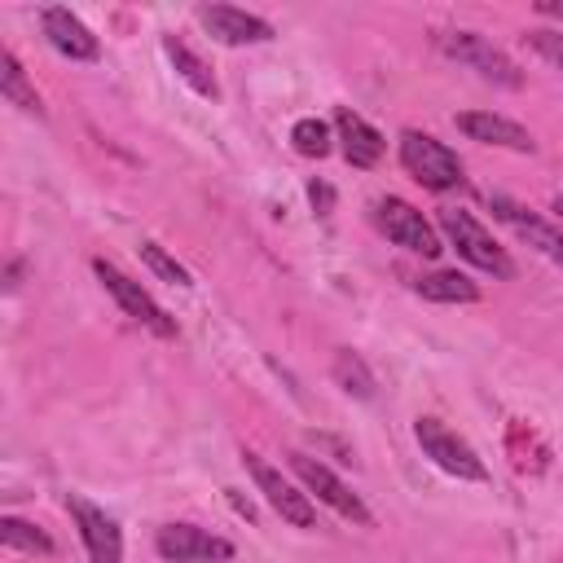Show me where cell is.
<instances>
[{
	"label": "cell",
	"mask_w": 563,
	"mask_h": 563,
	"mask_svg": "<svg viewBox=\"0 0 563 563\" xmlns=\"http://www.w3.org/2000/svg\"><path fill=\"white\" fill-rule=\"evenodd\" d=\"M554 211H559V216H563V194H559V198H554Z\"/></svg>",
	"instance_id": "484cf974"
},
{
	"label": "cell",
	"mask_w": 563,
	"mask_h": 563,
	"mask_svg": "<svg viewBox=\"0 0 563 563\" xmlns=\"http://www.w3.org/2000/svg\"><path fill=\"white\" fill-rule=\"evenodd\" d=\"M163 48H167V57H172V66H176V75L198 92V97H220V84H216V75L207 70V62L185 44V40H176V35H167L163 40Z\"/></svg>",
	"instance_id": "e0dca14e"
},
{
	"label": "cell",
	"mask_w": 563,
	"mask_h": 563,
	"mask_svg": "<svg viewBox=\"0 0 563 563\" xmlns=\"http://www.w3.org/2000/svg\"><path fill=\"white\" fill-rule=\"evenodd\" d=\"M246 457V471L255 475V488L264 493V501L295 528H317V506L308 501V493H299L277 466H268L260 453H242Z\"/></svg>",
	"instance_id": "52a82bcc"
},
{
	"label": "cell",
	"mask_w": 563,
	"mask_h": 563,
	"mask_svg": "<svg viewBox=\"0 0 563 563\" xmlns=\"http://www.w3.org/2000/svg\"><path fill=\"white\" fill-rule=\"evenodd\" d=\"M0 92H4V101H13V106L26 110V114H44L40 92L26 84V70L18 66L13 53H0Z\"/></svg>",
	"instance_id": "ac0fdd59"
},
{
	"label": "cell",
	"mask_w": 563,
	"mask_h": 563,
	"mask_svg": "<svg viewBox=\"0 0 563 563\" xmlns=\"http://www.w3.org/2000/svg\"><path fill=\"white\" fill-rule=\"evenodd\" d=\"M413 290L427 295V299H435V303H475L479 299V286L466 273H457V268H435V273L418 277Z\"/></svg>",
	"instance_id": "2e32d148"
},
{
	"label": "cell",
	"mask_w": 563,
	"mask_h": 563,
	"mask_svg": "<svg viewBox=\"0 0 563 563\" xmlns=\"http://www.w3.org/2000/svg\"><path fill=\"white\" fill-rule=\"evenodd\" d=\"M0 541H4V545H13V550H26V554H53L48 532H40L35 523L13 519V515H4V519H0Z\"/></svg>",
	"instance_id": "ffe728a7"
},
{
	"label": "cell",
	"mask_w": 563,
	"mask_h": 563,
	"mask_svg": "<svg viewBox=\"0 0 563 563\" xmlns=\"http://www.w3.org/2000/svg\"><path fill=\"white\" fill-rule=\"evenodd\" d=\"M334 132H339L343 158H347L352 167H374V163L383 158V132L369 128V123H365L361 114H352L347 106L334 110Z\"/></svg>",
	"instance_id": "9a60e30c"
},
{
	"label": "cell",
	"mask_w": 563,
	"mask_h": 563,
	"mask_svg": "<svg viewBox=\"0 0 563 563\" xmlns=\"http://www.w3.org/2000/svg\"><path fill=\"white\" fill-rule=\"evenodd\" d=\"M400 163H405V172H409L422 189H435V194L457 189V185L466 180V176H462L457 154H453L449 145H440L435 136L418 132V128L400 132Z\"/></svg>",
	"instance_id": "6da1fadb"
},
{
	"label": "cell",
	"mask_w": 563,
	"mask_h": 563,
	"mask_svg": "<svg viewBox=\"0 0 563 563\" xmlns=\"http://www.w3.org/2000/svg\"><path fill=\"white\" fill-rule=\"evenodd\" d=\"M290 471L303 479V488L308 493H317V501H325L330 510H339L343 519H352V523H361V528H369L374 523V515H369V506L330 471V466H321V462H312L308 453H290Z\"/></svg>",
	"instance_id": "8992f818"
},
{
	"label": "cell",
	"mask_w": 563,
	"mask_h": 563,
	"mask_svg": "<svg viewBox=\"0 0 563 563\" xmlns=\"http://www.w3.org/2000/svg\"><path fill=\"white\" fill-rule=\"evenodd\" d=\"M532 44H537V48H541V53H545V57H550V62H554L559 70H563V35H550V31H537V35H532Z\"/></svg>",
	"instance_id": "603a6c76"
},
{
	"label": "cell",
	"mask_w": 563,
	"mask_h": 563,
	"mask_svg": "<svg viewBox=\"0 0 563 563\" xmlns=\"http://www.w3.org/2000/svg\"><path fill=\"white\" fill-rule=\"evenodd\" d=\"M198 22L220 40V44H264L273 40V26L246 9H233V4H202L198 9Z\"/></svg>",
	"instance_id": "8fae6325"
},
{
	"label": "cell",
	"mask_w": 563,
	"mask_h": 563,
	"mask_svg": "<svg viewBox=\"0 0 563 563\" xmlns=\"http://www.w3.org/2000/svg\"><path fill=\"white\" fill-rule=\"evenodd\" d=\"M435 40H440V48H444L449 57H457V62L475 66L484 79H497V84H506V88H515V84H519L515 62H510L501 48H493L484 35H475V31H440Z\"/></svg>",
	"instance_id": "9c48e42d"
},
{
	"label": "cell",
	"mask_w": 563,
	"mask_h": 563,
	"mask_svg": "<svg viewBox=\"0 0 563 563\" xmlns=\"http://www.w3.org/2000/svg\"><path fill=\"white\" fill-rule=\"evenodd\" d=\"M457 128L471 136V141H484V145H501V150H515V154H532L537 141L528 136V128H519L515 119H501L493 110H462L457 114Z\"/></svg>",
	"instance_id": "4fadbf2b"
},
{
	"label": "cell",
	"mask_w": 563,
	"mask_h": 563,
	"mask_svg": "<svg viewBox=\"0 0 563 563\" xmlns=\"http://www.w3.org/2000/svg\"><path fill=\"white\" fill-rule=\"evenodd\" d=\"M141 260H145L163 282H172V286H194V282H189V273H185V264H176L158 242H141Z\"/></svg>",
	"instance_id": "7402d4cb"
},
{
	"label": "cell",
	"mask_w": 563,
	"mask_h": 563,
	"mask_svg": "<svg viewBox=\"0 0 563 563\" xmlns=\"http://www.w3.org/2000/svg\"><path fill=\"white\" fill-rule=\"evenodd\" d=\"M493 202V211L528 242V246H537L541 255H550L554 264H563V229H554V224H545L541 216H532V211H523L519 202H510V198H501V194H493L488 198Z\"/></svg>",
	"instance_id": "5bb4252c"
},
{
	"label": "cell",
	"mask_w": 563,
	"mask_h": 563,
	"mask_svg": "<svg viewBox=\"0 0 563 563\" xmlns=\"http://www.w3.org/2000/svg\"><path fill=\"white\" fill-rule=\"evenodd\" d=\"M440 229H444V238L457 246V255L466 260V264H475V268H484V273H493V277H501V282H510L515 277V260L493 242V233L471 216V211H440Z\"/></svg>",
	"instance_id": "7a4b0ae2"
},
{
	"label": "cell",
	"mask_w": 563,
	"mask_h": 563,
	"mask_svg": "<svg viewBox=\"0 0 563 563\" xmlns=\"http://www.w3.org/2000/svg\"><path fill=\"white\" fill-rule=\"evenodd\" d=\"M40 22H44V35H48V44L62 53V57H70V62H92L97 53H101V44H97V35L70 13V9H62V4H53V9H44L40 13Z\"/></svg>",
	"instance_id": "7c38bea8"
},
{
	"label": "cell",
	"mask_w": 563,
	"mask_h": 563,
	"mask_svg": "<svg viewBox=\"0 0 563 563\" xmlns=\"http://www.w3.org/2000/svg\"><path fill=\"white\" fill-rule=\"evenodd\" d=\"M374 224H378L396 246H405V251H413V255L435 260V255L444 251L440 233H435V229L422 220V211H418L413 202H405V198H378V202H374Z\"/></svg>",
	"instance_id": "277c9868"
},
{
	"label": "cell",
	"mask_w": 563,
	"mask_h": 563,
	"mask_svg": "<svg viewBox=\"0 0 563 563\" xmlns=\"http://www.w3.org/2000/svg\"><path fill=\"white\" fill-rule=\"evenodd\" d=\"M290 145L303 154V158H325L330 154V128L321 119H299L290 128Z\"/></svg>",
	"instance_id": "44dd1931"
},
{
	"label": "cell",
	"mask_w": 563,
	"mask_h": 563,
	"mask_svg": "<svg viewBox=\"0 0 563 563\" xmlns=\"http://www.w3.org/2000/svg\"><path fill=\"white\" fill-rule=\"evenodd\" d=\"M154 550L167 563H224V559H233V545L224 537H211L194 523H163L154 537Z\"/></svg>",
	"instance_id": "ba28073f"
},
{
	"label": "cell",
	"mask_w": 563,
	"mask_h": 563,
	"mask_svg": "<svg viewBox=\"0 0 563 563\" xmlns=\"http://www.w3.org/2000/svg\"><path fill=\"white\" fill-rule=\"evenodd\" d=\"M308 198H312V207H317L321 216H330V207H334V189H330V185L312 180V185H308Z\"/></svg>",
	"instance_id": "cb8c5ba5"
},
{
	"label": "cell",
	"mask_w": 563,
	"mask_h": 563,
	"mask_svg": "<svg viewBox=\"0 0 563 563\" xmlns=\"http://www.w3.org/2000/svg\"><path fill=\"white\" fill-rule=\"evenodd\" d=\"M541 13H554V18H563V4H537Z\"/></svg>",
	"instance_id": "d4e9b609"
},
{
	"label": "cell",
	"mask_w": 563,
	"mask_h": 563,
	"mask_svg": "<svg viewBox=\"0 0 563 563\" xmlns=\"http://www.w3.org/2000/svg\"><path fill=\"white\" fill-rule=\"evenodd\" d=\"M413 435H418V444H422V453L440 466V471H449V475H457V479H488V466H484V457L457 435V431H449L440 418H418L413 422Z\"/></svg>",
	"instance_id": "3957f363"
},
{
	"label": "cell",
	"mask_w": 563,
	"mask_h": 563,
	"mask_svg": "<svg viewBox=\"0 0 563 563\" xmlns=\"http://www.w3.org/2000/svg\"><path fill=\"white\" fill-rule=\"evenodd\" d=\"M92 273H97V282L114 295V303H119L132 321H141V325H145V330H154L158 339H176V321H172V317H167V312H163V308L141 290V282H132L128 273H119V268H114V264H106V260H92Z\"/></svg>",
	"instance_id": "5b68a950"
},
{
	"label": "cell",
	"mask_w": 563,
	"mask_h": 563,
	"mask_svg": "<svg viewBox=\"0 0 563 563\" xmlns=\"http://www.w3.org/2000/svg\"><path fill=\"white\" fill-rule=\"evenodd\" d=\"M330 374H334V383H339L347 396H356V400H369V396H374V374H369V365H365L352 347H339V352H334Z\"/></svg>",
	"instance_id": "d6986e66"
},
{
	"label": "cell",
	"mask_w": 563,
	"mask_h": 563,
	"mask_svg": "<svg viewBox=\"0 0 563 563\" xmlns=\"http://www.w3.org/2000/svg\"><path fill=\"white\" fill-rule=\"evenodd\" d=\"M66 510H70V519L79 523V537H84L92 563H123V537H119V523H114L101 506H92V501L79 497V493H66Z\"/></svg>",
	"instance_id": "30bf717a"
}]
</instances>
